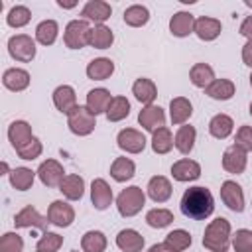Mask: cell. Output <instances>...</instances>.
<instances>
[{"instance_id": "46", "label": "cell", "mask_w": 252, "mask_h": 252, "mask_svg": "<svg viewBox=\"0 0 252 252\" xmlns=\"http://www.w3.org/2000/svg\"><path fill=\"white\" fill-rule=\"evenodd\" d=\"M24 240L18 232H6L0 238V252H22Z\"/></svg>"}, {"instance_id": "21", "label": "cell", "mask_w": 252, "mask_h": 252, "mask_svg": "<svg viewBox=\"0 0 252 252\" xmlns=\"http://www.w3.org/2000/svg\"><path fill=\"white\" fill-rule=\"evenodd\" d=\"M116 246L122 252H142L144 248V236L134 228H124L116 234Z\"/></svg>"}, {"instance_id": "5", "label": "cell", "mask_w": 252, "mask_h": 252, "mask_svg": "<svg viewBox=\"0 0 252 252\" xmlns=\"http://www.w3.org/2000/svg\"><path fill=\"white\" fill-rule=\"evenodd\" d=\"M89 33H91V26L87 20H71L65 28L63 41L69 49H81L89 45Z\"/></svg>"}, {"instance_id": "52", "label": "cell", "mask_w": 252, "mask_h": 252, "mask_svg": "<svg viewBox=\"0 0 252 252\" xmlns=\"http://www.w3.org/2000/svg\"><path fill=\"white\" fill-rule=\"evenodd\" d=\"M57 4H59L61 8H73V6H75V2H63V0H59Z\"/></svg>"}, {"instance_id": "36", "label": "cell", "mask_w": 252, "mask_h": 252, "mask_svg": "<svg viewBox=\"0 0 252 252\" xmlns=\"http://www.w3.org/2000/svg\"><path fill=\"white\" fill-rule=\"evenodd\" d=\"M106 118L108 122H120L130 114V102L126 96H112L108 108H106Z\"/></svg>"}, {"instance_id": "45", "label": "cell", "mask_w": 252, "mask_h": 252, "mask_svg": "<svg viewBox=\"0 0 252 252\" xmlns=\"http://www.w3.org/2000/svg\"><path fill=\"white\" fill-rule=\"evenodd\" d=\"M30 18H32L30 8H26V6H14V8L8 12L6 22H8V26H12V28H22V26H26V24L30 22Z\"/></svg>"}, {"instance_id": "23", "label": "cell", "mask_w": 252, "mask_h": 252, "mask_svg": "<svg viewBox=\"0 0 252 252\" xmlns=\"http://www.w3.org/2000/svg\"><path fill=\"white\" fill-rule=\"evenodd\" d=\"M2 83H4V87L8 91L20 93V91L28 89V85H30V73L26 69H18V67L6 69L4 75H2Z\"/></svg>"}, {"instance_id": "18", "label": "cell", "mask_w": 252, "mask_h": 252, "mask_svg": "<svg viewBox=\"0 0 252 252\" xmlns=\"http://www.w3.org/2000/svg\"><path fill=\"white\" fill-rule=\"evenodd\" d=\"M191 114H193V104H191L189 98H185V96L171 98V102H169V118H171L173 124L183 126L191 118Z\"/></svg>"}, {"instance_id": "2", "label": "cell", "mask_w": 252, "mask_h": 252, "mask_svg": "<svg viewBox=\"0 0 252 252\" xmlns=\"http://www.w3.org/2000/svg\"><path fill=\"white\" fill-rule=\"evenodd\" d=\"M230 222L222 217L211 220L203 234V246L209 252H226L230 246Z\"/></svg>"}, {"instance_id": "43", "label": "cell", "mask_w": 252, "mask_h": 252, "mask_svg": "<svg viewBox=\"0 0 252 252\" xmlns=\"http://www.w3.org/2000/svg\"><path fill=\"white\" fill-rule=\"evenodd\" d=\"M230 244L236 252H252V230L240 228L230 236Z\"/></svg>"}, {"instance_id": "24", "label": "cell", "mask_w": 252, "mask_h": 252, "mask_svg": "<svg viewBox=\"0 0 252 252\" xmlns=\"http://www.w3.org/2000/svg\"><path fill=\"white\" fill-rule=\"evenodd\" d=\"M171 183L167 177L163 175H154L150 181H148V195L152 201L156 203H165L169 197H171Z\"/></svg>"}, {"instance_id": "26", "label": "cell", "mask_w": 252, "mask_h": 252, "mask_svg": "<svg viewBox=\"0 0 252 252\" xmlns=\"http://www.w3.org/2000/svg\"><path fill=\"white\" fill-rule=\"evenodd\" d=\"M132 94L136 96V100H140L142 104L150 106V104L156 100V96H158V89H156L154 81H150V79H146V77H140V79L132 85Z\"/></svg>"}, {"instance_id": "41", "label": "cell", "mask_w": 252, "mask_h": 252, "mask_svg": "<svg viewBox=\"0 0 252 252\" xmlns=\"http://www.w3.org/2000/svg\"><path fill=\"white\" fill-rule=\"evenodd\" d=\"M146 222L152 228H165L173 222V213L167 209H152L146 213Z\"/></svg>"}, {"instance_id": "11", "label": "cell", "mask_w": 252, "mask_h": 252, "mask_svg": "<svg viewBox=\"0 0 252 252\" xmlns=\"http://www.w3.org/2000/svg\"><path fill=\"white\" fill-rule=\"evenodd\" d=\"M47 219L51 224L65 228V226H71V222L75 220V211L65 201H53L47 209Z\"/></svg>"}, {"instance_id": "51", "label": "cell", "mask_w": 252, "mask_h": 252, "mask_svg": "<svg viewBox=\"0 0 252 252\" xmlns=\"http://www.w3.org/2000/svg\"><path fill=\"white\" fill-rule=\"evenodd\" d=\"M148 252H173L165 242H161V244H154V246H150V250Z\"/></svg>"}, {"instance_id": "35", "label": "cell", "mask_w": 252, "mask_h": 252, "mask_svg": "<svg viewBox=\"0 0 252 252\" xmlns=\"http://www.w3.org/2000/svg\"><path fill=\"white\" fill-rule=\"evenodd\" d=\"M57 33H59V26L55 20H43L35 28V39L41 45H53L57 39Z\"/></svg>"}, {"instance_id": "25", "label": "cell", "mask_w": 252, "mask_h": 252, "mask_svg": "<svg viewBox=\"0 0 252 252\" xmlns=\"http://www.w3.org/2000/svg\"><path fill=\"white\" fill-rule=\"evenodd\" d=\"M114 73V63L108 57H96L87 65V77L93 81H104Z\"/></svg>"}, {"instance_id": "50", "label": "cell", "mask_w": 252, "mask_h": 252, "mask_svg": "<svg viewBox=\"0 0 252 252\" xmlns=\"http://www.w3.org/2000/svg\"><path fill=\"white\" fill-rule=\"evenodd\" d=\"M242 61H244L248 67H252V39L246 41L244 47H242Z\"/></svg>"}, {"instance_id": "3", "label": "cell", "mask_w": 252, "mask_h": 252, "mask_svg": "<svg viewBox=\"0 0 252 252\" xmlns=\"http://www.w3.org/2000/svg\"><path fill=\"white\" fill-rule=\"evenodd\" d=\"M144 203H146V195L138 185H130V187L122 189L120 195L116 197V207H118V213L122 217L138 215L142 211Z\"/></svg>"}, {"instance_id": "4", "label": "cell", "mask_w": 252, "mask_h": 252, "mask_svg": "<svg viewBox=\"0 0 252 252\" xmlns=\"http://www.w3.org/2000/svg\"><path fill=\"white\" fill-rule=\"evenodd\" d=\"M67 126L75 136H89L96 126V116L87 106H77L67 116Z\"/></svg>"}, {"instance_id": "37", "label": "cell", "mask_w": 252, "mask_h": 252, "mask_svg": "<svg viewBox=\"0 0 252 252\" xmlns=\"http://www.w3.org/2000/svg\"><path fill=\"white\" fill-rule=\"evenodd\" d=\"M35 173L37 171H32L30 167H14L10 171V183L14 189L18 191H26L33 185V179H35Z\"/></svg>"}, {"instance_id": "44", "label": "cell", "mask_w": 252, "mask_h": 252, "mask_svg": "<svg viewBox=\"0 0 252 252\" xmlns=\"http://www.w3.org/2000/svg\"><path fill=\"white\" fill-rule=\"evenodd\" d=\"M61 244H63V236H59L57 232H43L41 236H39V240H37V250H41V252H57L59 248H61Z\"/></svg>"}, {"instance_id": "13", "label": "cell", "mask_w": 252, "mask_h": 252, "mask_svg": "<svg viewBox=\"0 0 252 252\" xmlns=\"http://www.w3.org/2000/svg\"><path fill=\"white\" fill-rule=\"evenodd\" d=\"M110 14H112L110 4H108V2H102V0H91V2H87V4L83 6V10H81L83 20L94 22V26L104 24V22L110 18Z\"/></svg>"}, {"instance_id": "40", "label": "cell", "mask_w": 252, "mask_h": 252, "mask_svg": "<svg viewBox=\"0 0 252 252\" xmlns=\"http://www.w3.org/2000/svg\"><path fill=\"white\" fill-rule=\"evenodd\" d=\"M173 148V136L169 132V128H158L152 134V150L156 154H167Z\"/></svg>"}, {"instance_id": "16", "label": "cell", "mask_w": 252, "mask_h": 252, "mask_svg": "<svg viewBox=\"0 0 252 252\" xmlns=\"http://www.w3.org/2000/svg\"><path fill=\"white\" fill-rule=\"evenodd\" d=\"M91 201H93L94 209H98V211H104V209L110 207V203H112V189H110V185L104 179L98 177V179H94L91 183Z\"/></svg>"}, {"instance_id": "8", "label": "cell", "mask_w": 252, "mask_h": 252, "mask_svg": "<svg viewBox=\"0 0 252 252\" xmlns=\"http://www.w3.org/2000/svg\"><path fill=\"white\" fill-rule=\"evenodd\" d=\"M37 177L47 187H59L63 177H65V169L57 159H45L37 167Z\"/></svg>"}, {"instance_id": "56", "label": "cell", "mask_w": 252, "mask_h": 252, "mask_svg": "<svg viewBox=\"0 0 252 252\" xmlns=\"http://www.w3.org/2000/svg\"><path fill=\"white\" fill-rule=\"evenodd\" d=\"M35 252H41V250H35Z\"/></svg>"}, {"instance_id": "22", "label": "cell", "mask_w": 252, "mask_h": 252, "mask_svg": "<svg viewBox=\"0 0 252 252\" xmlns=\"http://www.w3.org/2000/svg\"><path fill=\"white\" fill-rule=\"evenodd\" d=\"M195 30V16L191 12H177L169 20V32L175 37H185Z\"/></svg>"}, {"instance_id": "10", "label": "cell", "mask_w": 252, "mask_h": 252, "mask_svg": "<svg viewBox=\"0 0 252 252\" xmlns=\"http://www.w3.org/2000/svg\"><path fill=\"white\" fill-rule=\"evenodd\" d=\"M220 199L230 211H234V213L244 211V193L236 181H224L220 185Z\"/></svg>"}, {"instance_id": "20", "label": "cell", "mask_w": 252, "mask_h": 252, "mask_svg": "<svg viewBox=\"0 0 252 252\" xmlns=\"http://www.w3.org/2000/svg\"><path fill=\"white\" fill-rule=\"evenodd\" d=\"M171 175L177 181H195L201 175V165L195 159H179L171 165Z\"/></svg>"}, {"instance_id": "17", "label": "cell", "mask_w": 252, "mask_h": 252, "mask_svg": "<svg viewBox=\"0 0 252 252\" xmlns=\"http://www.w3.org/2000/svg\"><path fill=\"white\" fill-rule=\"evenodd\" d=\"M220 30H222V26H220V22H219L217 18L201 16V18L195 20V30H193V32L197 33L199 39H203V41H213V39L219 37Z\"/></svg>"}, {"instance_id": "9", "label": "cell", "mask_w": 252, "mask_h": 252, "mask_svg": "<svg viewBox=\"0 0 252 252\" xmlns=\"http://www.w3.org/2000/svg\"><path fill=\"white\" fill-rule=\"evenodd\" d=\"M116 142H118V148L124 150L126 154H140L144 148H146V138L142 132L134 130V128H124L118 132L116 136Z\"/></svg>"}, {"instance_id": "28", "label": "cell", "mask_w": 252, "mask_h": 252, "mask_svg": "<svg viewBox=\"0 0 252 252\" xmlns=\"http://www.w3.org/2000/svg\"><path fill=\"white\" fill-rule=\"evenodd\" d=\"M232 128H234V122L228 114H215L209 122V132L213 138L217 140H224L232 134Z\"/></svg>"}, {"instance_id": "49", "label": "cell", "mask_w": 252, "mask_h": 252, "mask_svg": "<svg viewBox=\"0 0 252 252\" xmlns=\"http://www.w3.org/2000/svg\"><path fill=\"white\" fill-rule=\"evenodd\" d=\"M238 32H240V33H242V35H244L248 41L252 39V16H248V18H246V20L240 24V30H238Z\"/></svg>"}, {"instance_id": "1", "label": "cell", "mask_w": 252, "mask_h": 252, "mask_svg": "<svg viewBox=\"0 0 252 252\" xmlns=\"http://www.w3.org/2000/svg\"><path fill=\"white\" fill-rule=\"evenodd\" d=\"M181 213L189 219H195V220H203L207 217L213 215L215 211V199H213V193L207 189V187H189L183 197H181Z\"/></svg>"}, {"instance_id": "12", "label": "cell", "mask_w": 252, "mask_h": 252, "mask_svg": "<svg viewBox=\"0 0 252 252\" xmlns=\"http://www.w3.org/2000/svg\"><path fill=\"white\" fill-rule=\"evenodd\" d=\"M14 224H16V228H32V226H33V228H47L49 219L43 217V215H39L35 207L28 205V207H24V209L14 217Z\"/></svg>"}, {"instance_id": "7", "label": "cell", "mask_w": 252, "mask_h": 252, "mask_svg": "<svg viewBox=\"0 0 252 252\" xmlns=\"http://www.w3.org/2000/svg\"><path fill=\"white\" fill-rule=\"evenodd\" d=\"M246 161H248V152L244 148H240L238 144H232L224 150L222 154V167L228 173H242L246 169Z\"/></svg>"}, {"instance_id": "31", "label": "cell", "mask_w": 252, "mask_h": 252, "mask_svg": "<svg viewBox=\"0 0 252 252\" xmlns=\"http://www.w3.org/2000/svg\"><path fill=\"white\" fill-rule=\"evenodd\" d=\"M189 79L195 87L199 89H207L213 81H215V71L209 63H195L189 71Z\"/></svg>"}, {"instance_id": "19", "label": "cell", "mask_w": 252, "mask_h": 252, "mask_svg": "<svg viewBox=\"0 0 252 252\" xmlns=\"http://www.w3.org/2000/svg\"><path fill=\"white\" fill-rule=\"evenodd\" d=\"M32 138H33L32 126L26 120H16V122L10 124V128H8V140H10V144L14 146L16 152L20 148H24Z\"/></svg>"}, {"instance_id": "47", "label": "cell", "mask_w": 252, "mask_h": 252, "mask_svg": "<svg viewBox=\"0 0 252 252\" xmlns=\"http://www.w3.org/2000/svg\"><path fill=\"white\" fill-rule=\"evenodd\" d=\"M41 150H43L41 142L33 136V138H32L24 148H20V150H18V156H20L22 159H35V158H39Z\"/></svg>"}, {"instance_id": "55", "label": "cell", "mask_w": 252, "mask_h": 252, "mask_svg": "<svg viewBox=\"0 0 252 252\" xmlns=\"http://www.w3.org/2000/svg\"><path fill=\"white\" fill-rule=\"evenodd\" d=\"M250 116H252V102H250Z\"/></svg>"}, {"instance_id": "15", "label": "cell", "mask_w": 252, "mask_h": 252, "mask_svg": "<svg viewBox=\"0 0 252 252\" xmlns=\"http://www.w3.org/2000/svg\"><path fill=\"white\" fill-rule=\"evenodd\" d=\"M53 104L59 112L63 114H71L79 104H77V94H75V89L69 87V85H61L53 91Z\"/></svg>"}, {"instance_id": "6", "label": "cell", "mask_w": 252, "mask_h": 252, "mask_svg": "<svg viewBox=\"0 0 252 252\" xmlns=\"http://www.w3.org/2000/svg\"><path fill=\"white\" fill-rule=\"evenodd\" d=\"M8 51L16 61L28 63V61H32L35 57V41L26 33L12 35L8 39Z\"/></svg>"}, {"instance_id": "30", "label": "cell", "mask_w": 252, "mask_h": 252, "mask_svg": "<svg viewBox=\"0 0 252 252\" xmlns=\"http://www.w3.org/2000/svg\"><path fill=\"white\" fill-rule=\"evenodd\" d=\"M114 41V33L110 28H106L104 24H98L94 28H91L89 33V45H93L94 49H108Z\"/></svg>"}, {"instance_id": "33", "label": "cell", "mask_w": 252, "mask_h": 252, "mask_svg": "<svg viewBox=\"0 0 252 252\" xmlns=\"http://www.w3.org/2000/svg\"><path fill=\"white\" fill-rule=\"evenodd\" d=\"M195 138H197V130L189 124H183L179 126V130L175 132V138H173V146L181 152V154H189L195 146Z\"/></svg>"}, {"instance_id": "32", "label": "cell", "mask_w": 252, "mask_h": 252, "mask_svg": "<svg viewBox=\"0 0 252 252\" xmlns=\"http://www.w3.org/2000/svg\"><path fill=\"white\" fill-rule=\"evenodd\" d=\"M59 191L69 201H79L83 197V193H85V181L79 175H65L61 185H59Z\"/></svg>"}, {"instance_id": "38", "label": "cell", "mask_w": 252, "mask_h": 252, "mask_svg": "<svg viewBox=\"0 0 252 252\" xmlns=\"http://www.w3.org/2000/svg\"><path fill=\"white\" fill-rule=\"evenodd\" d=\"M124 22L132 28H140V26H146L148 20H150V10L142 4H134V6H128L124 10Z\"/></svg>"}, {"instance_id": "48", "label": "cell", "mask_w": 252, "mask_h": 252, "mask_svg": "<svg viewBox=\"0 0 252 252\" xmlns=\"http://www.w3.org/2000/svg\"><path fill=\"white\" fill-rule=\"evenodd\" d=\"M236 144L246 152H252V126H240L236 132Z\"/></svg>"}, {"instance_id": "34", "label": "cell", "mask_w": 252, "mask_h": 252, "mask_svg": "<svg viewBox=\"0 0 252 252\" xmlns=\"http://www.w3.org/2000/svg\"><path fill=\"white\" fill-rule=\"evenodd\" d=\"M205 93H207L211 98H215V100H228V98H232V94H234V83L228 81V79H215V81L205 89Z\"/></svg>"}, {"instance_id": "42", "label": "cell", "mask_w": 252, "mask_h": 252, "mask_svg": "<svg viewBox=\"0 0 252 252\" xmlns=\"http://www.w3.org/2000/svg\"><path fill=\"white\" fill-rule=\"evenodd\" d=\"M165 244L173 250V252H181L185 248L191 246V234L183 228H177V230H171L167 236H165Z\"/></svg>"}, {"instance_id": "29", "label": "cell", "mask_w": 252, "mask_h": 252, "mask_svg": "<svg viewBox=\"0 0 252 252\" xmlns=\"http://www.w3.org/2000/svg\"><path fill=\"white\" fill-rule=\"evenodd\" d=\"M134 173H136V163L130 158H116L110 165V175L118 183H124L128 179H132Z\"/></svg>"}, {"instance_id": "39", "label": "cell", "mask_w": 252, "mask_h": 252, "mask_svg": "<svg viewBox=\"0 0 252 252\" xmlns=\"http://www.w3.org/2000/svg\"><path fill=\"white\" fill-rule=\"evenodd\" d=\"M83 252H104L106 248V236L100 230H89L81 238Z\"/></svg>"}, {"instance_id": "53", "label": "cell", "mask_w": 252, "mask_h": 252, "mask_svg": "<svg viewBox=\"0 0 252 252\" xmlns=\"http://www.w3.org/2000/svg\"><path fill=\"white\" fill-rule=\"evenodd\" d=\"M244 4H246L248 8H252V0H244Z\"/></svg>"}, {"instance_id": "14", "label": "cell", "mask_w": 252, "mask_h": 252, "mask_svg": "<svg viewBox=\"0 0 252 252\" xmlns=\"http://www.w3.org/2000/svg\"><path fill=\"white\" fill-rule=\"evenodd\" d=\"M138 122H140V126H144V130H148V132L154 134L158 128H163V124H165V112H163V108H159L156 104L144 106L140 110V114H138Z\"/></svg>"}, {"instance_id": "27", "label": "cell", "mask_w": 252, "mask_h": 252, "mask_svg": "<svg viewBox=\"0 0 252 252\" xmlns=\"http://www.w3.org/2000/svg\"><path fill=\"white\" fill-rule=\"evenodd\" d=\"M110 100H112V96H110V93L106 89H93L87 94V108L96 116L100 112H106Z\"/></svg>"}, {"instance_id": "54", "label": "cell", "mask_w": 252, "mask_h": 252, "mask_svg": "<svg viewBox=\"0 0 252 252\" xmlns=\"http://www.w3.org/2000/svg\"><path fill=\"white\" fill-rule=\"evenodd\" d=\"M250 87H252V73H250Z\"/></svg>"}]
</instances>
